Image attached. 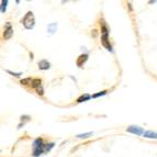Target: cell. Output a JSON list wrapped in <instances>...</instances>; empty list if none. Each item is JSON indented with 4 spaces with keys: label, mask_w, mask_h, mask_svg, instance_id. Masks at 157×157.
Segmentation results:
<instances>
[{
    "label": "cell",
    "mask_w": 157,
    "mask_h": 157,
    "mask_svg": "<svg viewBox=\"0 0 157 157\" xmlns=\"http://www.w3.org/2000/svg\"><path fill=\"white\" fill-rule=\"evenodd\" d=\"M101 24V44L103 45V47L106 48L107 51L109 52H113L112 50V45L110 43V40H109V28L107 26V23H104V21L102 20V23Z\"/></svg>",
    "instance_id": "obj_1"
},
{
    "label": "cell",
    "mask_w": 157,
    "mask_h": 157,
    "mask_svg": "<svg viewBox=\"0 0 157 157\" xmlns=\"http://www.w3.org/2000/svg\"><path fill=\"white\" fill-rule=\"evenodd\" d=\"M21 23L23 24L26 30H32L35 26V18H34V15H33L32 11L26 12V15L22 18Z\"/></svg>",
    "instance_id": "obj_3"
},
{
    "label": "cell",
    "mask_w": 157,
    "mask_h": 157,
    "mask_svg": "<svg viewBox=\"0 0 157 157\" xmlns=\"http://www.w3.org/2000/svg\"><path fill=\"white\" fill-rule=\"evenodd\" d=\"M33 147V157H39L41 156L43 153H46V144L44 143V139L42 137H39V139H35L33 141L32 144Z\"/></svg>",
    "instance_id": "obj_2"
},
{
    "label": "cell",
    "mask_w": 157,
    "mask_h": 157,
    "mask_svg": "<svg viewBox=\"0 0 157 157\" xmlns=\"http://www.w3.org/2000/svg\"><path fill=\"white\" fill-rule=\"evenodd\" d=\"M57 30V23L56 22H53V23H50L47 26V33L50 34H54Z\"/></svg>",
    "instance_id": "obj_11"
},
{
    "label": "cell",
    "mask_w": 157,
    "mask_h": 157,
    "mask_svg": "<svg viewBox=\"0 0 157 157\" xmlns=\"http://www.w3.org/2000/svg\"><path fill=\"white\" fill-rule=\"evenodd\" d=\"M156 137H157V132H156Z\"/></svg>",
    "instance_id": "obj_19"
},
{
    "label": "cell",
    "mask_w": 157,
    "mask_h": 157,
    "mask_svg": "<svg viewBox=\"0 0 157 157\" xmlns=\"http://www.w3.org/2000/svg\"><path fill=\"white\" fill-rule=\"evenodd\" d=\"M30 120H31V118H30L29 115H22L21 117V121H23L22 124H24L26 122H28V121H30Z\"/></svg>",
    "instance_id": "obj_18"
},
{
    "label": "cell",
    "mask_w": 157,
    "mask_h": 157,
    "mask_svg": "<svg viewBox=\"0 0 157 157\" xmlns=\"http://www.w3.org/2000/svg\"><path fill=\"white\" fill-rule=\"evenodd\" d=\"M8 2H9L8 0H2V1H1V9H0V10H1V13H4V12H6Z\"/></svg>",
    "instance_id": "obj_14"
},
{
    "label": "cell",
    "mask_w": 157,
    "mask_h": 157,
    "mask_svg": "<svg viewBox=\"0 0 157 157\" xmlns=\"http://www.w3.org/2000/svg\"><path fill=\"white\" fill-rule=\"evenodd\" d=\"M37 65H39V68L41 70H47L51 68V63L48 62L47 59H42V61L39 62Z\"/></svg>",
    "instance_id": "obj_8"
},
{
    "label": "cell",
    "mask_w": 157,
    "mask_h": 157,
    "mask_svg": "<svg viewBox=\"0 0 157 157\" xmlns=\"http://www.w3.org/2000/svg\"><path fill=\"white\" fill-rule=\"evenodd\" d=\"M13 35V28L10 22H7L4 29V40H10Z\"/></svg>",
    "instance_id": "obj_6"
},
{
    "label": "cell",
    "mask_w": 157,
    "mask_h": 157,
    "mask_svg": "<svg viewBox=\"0 0 157 157\" xmlns=\"http://www.w3.org/2000/svg\"><path fill=\"white\" fill-rule=\"evenodd\" d=\"M143 136L145 137V139H157L156 137V132L154 131H145L144 132V134H143Z\"/></svg>",
    "instance_id": "obj_10"
},
{
    "label": "cell",
    "mask_w": 157,
    "mask_h": 157,
    "mask_svg": "<svg viewBox=\"0 0 157 157\" xmlns=\"http://www.w3.org/2000/svg\"><path fill=\"white\" fill-rule=\"evenodd\" d=\"M91 99V96L89 95V93H84V95L79 96L78 98H77L76 102L77 103H83L85 101H88V100H90Z\"/></svg>",
    "instance_id": "obj_9"
},
{
    "label": "cell",
    "mask_w": 157,
    "mask_h": 157,
    "mask_svg": "<svg viewBox=\"0 0 157 157\" xmlns=\"http://www.w3.org/2000/svg\"><path fill=\"white\" fill-rule=\"evenodd\" d=\"M107 93H108V91H107V90H102V91H99V92H97V93H95V95H92L91 98L92 99H97V98H99V97L106 96Z\"/></svg>",
    "instance_id": "obj_13"
},
{
    "label": "cell",
    "mask_w": 157,
    "mask_h": 157,
    "mask_svg": "<svg viewBox=\"0 0 157 157\" xmlns=\"http://www.w3.org/2000/svg\"><path fill=\"white\" fill-rule=\"evenodd\" d=\"M32 88L37 91V93L39 96H43L44 95V89L42 87V80L39 79V78H35L32 80V84H31Z\"/></svg>",
    "instance_id": "obj_4"
},
{
    "label": "cell",
    "mask_w": 157,
    "mask_h": 157,
    "mask_svg": "<svg viewBox=\"0 0 157 157\" xmlns=\"http://www.w3.org/2000/svg\"><path fill=\"white\" fill-rule=\"evenodd\" d=\"M32 80L33 79H31V78H24V79H21V81H20V84L21 85H29V84H32Z\"/></svg>",
    "instance_id": "obj_15"
},
{
    "label": "cell",
    "mask_w": 157,
    "mask_h": 157,
    "mask_svg": "<svg viewBox=\"0 0 157 157\" xmlns=\"http://www.w3.org/2000/svg\"><path fill=\"white\" fill-rule=\"evenodd\" d=\"M93 133L92 132H88V133H81V134H77L76 135V137L77 139H89L90 136L92 135Z\"/></svg>",
    "instance_id": "obj_12"
},
{
    "label": "cell",
    "mask_w": 157,
    "mask_h": 157,
    "mask_svg": "<svg viewBox=\"0 0 157 157\" xmlns=\"http://www.w3.org/2000/svg\"><path fill=\"white\" fill-rule=\"evenodd\" d=\"M126 132L131 133V134H134V135H137V136H141L144 134V129L139 126V125H130L126 128Z\"/></svg>",
    "instance_id": "obj_5"
},
{
    "label": "cell",
    "mask_w": 157,
    "mask_h": 157,
    "mask_svg": "<svg viewBox=\"0 0 157 157\" xmlns=\"http://www.w3.org/2000/svg\"><path fill=\"white\" fill-rule=\"evenodd\" d=\"M55 146V143H46V152H51Z\"/></svg>",
    "instance_id": "obj_16"
},
{
    "label": "cell",
    "mask_w": 157,
    "mask_h": 157,
    "mask_svg": "<svg viewBox=\"0 0 157 157\" xmlns=\"http://www.w3.org/2000/svg\"><path fill=\"white\" fill-rule=\"evenodd\" d=\"M88 58H89V55H88L87 53L79 55L78 58H77V61H76L77 66H78V67H83V66L86 64V62L88 61Z\"/></svg>",
    "instance_id": "obj_7"
},
{
    "label": "cell",
    "mask_w": 157,
    "mask_h": 157,
    "mask_svg": "<svg viewBox=\"0 0 157 157\" xmlns=\"http://www.w3.org/2000/svg\"><path fill=\"white\" fill-rule=\"evenodd\" d=\"M7 73L10 74L11 76H15V77H21L22 73H15V72H11V70L7 69Z\"/></svg>",
    "instance_id": "obj_17"
}]
</instances>
